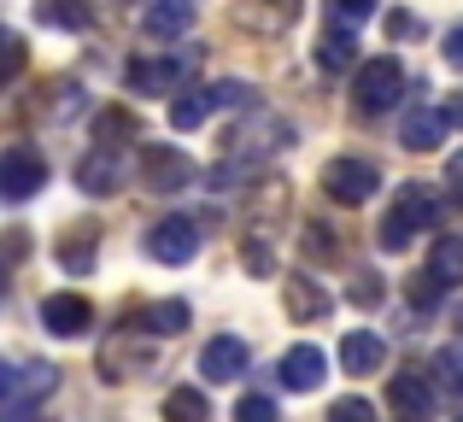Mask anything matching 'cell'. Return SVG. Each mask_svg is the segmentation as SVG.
Wrapping results in <instances>:
<instances>
[{
    "mask_svg": "<svg viewBox=\"0 0 463 422\" xmlns=\"http://www.w3.org/2000/svg\"><path fill=\"white\" fill-rule=\"evenodd\" d=\"M47 188V159L30 147V141H18V147L0 153V200H35Z\"/></svg>",
    "mask_w": 463,
    "mask_h": 422,
    "instance_id": "obj_5",
    "label": "cell"
},
{
    "mask_svg": "<svg viewBox=\"0 0 463 422\" xmlns=\"http://www.w3.org/2000/svg\"><path fill=\"white\" fill-rule=\"evenodd\" d=\"M282 305H288L294 323H317V317L335 311V294H328L323 282H311V276H288L282 282Z\"/></svg>",
    "mask_w": 463,
    "mask_h": 422,
    "instance_id": "obj_16",
    "label": "cell"
},
{
    "mask_svg": "<svg viewBox=\"0 0 463 422\" xmlns=\"http://www.w3.org/2000/svg\"><path fill=\"white\" fill-rule=\"evenodd\" d=\"M299 12H306L299 0H241V6H235V30L276 42V35H288L299 23Z\"/></svg>",
    "mask_w": 463,
    "mask_h": 422,
    "instance_id": "obj_8",
    "label": "cell"
},
{
    "mask_svg": "<svg viewBox=\"0 0 463 422\" xmlns=\"http://www.w3.org/2000/svg\"><path fill=\"white\" fill-rule=\"evenodd\" d=\"M118 183H124V159H118L112 147H94L77 159V188L82 194H118Z\"/></svg>",
    "mask_w": 463,
    "mask_h": 422,
    "instance_id": "obj_17",
    "label": "cell"
},
{
    "mask_svg": "<svg viewBox=\"0 0 463 422\" xmlns=\"http://www.w3.org/2000/svg\"><path fill=\"white\" fill-rule=\"evenodd\" d=\"M94 136H100L106 147H118V141H141V124H136V112H124V106H106V112L94 117Z\"/></svg>",
    "mask_w": 463,
    "mask_h": 422,
    "instance_id": "obj_24",
    "label": "cell"
},
{
    "mask_svg": "<svg viewBox=\"0 0 463 422\" xmlns=\"http://www.w3.org/2000/svg\"><path fill=\"white\" fill-rule=\"evenodd\" d=\"M12 381H18V364H6V358H0V399L12 393Z\"/></svg>",
    "mask_w": 463,
    "mask_h": 422,
    "instance_id": "obj_43",
    "label": "cell"
},
{
    "mask_svg": "<svg viewBox=\"0 0 463 422\" xmlns=\"http://www.w3.org/2000/svg\"><path fill=\"white\" fill-rule=\"evenodd\" d=\"M446 129H452V112H440V106H417V112H405V124H399V147L434 153L446 141Z\"/></svg>",
    "mask_w": 463,
    "mask_h": 422,
    "instance_id": "obj_13",
    "label": "cell"
},
{
    "mask_svg": "<svg viewBox=\"0 0 463 422\" xmlns=\"http://www.w3.org/2000/svg\"><path fill=\"white\" fill-rule=\"evenodd\" d=\"M194 12H200V0H147L141 30H147V42H176L194 30Z\"/></svg>",
    "mask_w": 463,
    "mask_h": 422,
    "instance_id": "obj_15",
    "label": "cell"
},
{
    "mask_svg": "<svg viewBox=\"0 0 463 422\" xmlns=\"http://www.w3.org/2000/svg\"><path fill=\"white\" fill-rule=\"evenodd\" d=\"M194 77V53H170V59H136L124 70L129 94H182V82Z\"/></svg>",
    "mask_w": 463,
    "mask_h": 422,
    "instance_id": "obj_7",
    "label": "cell"
},
{
    "mask_svg": "<svg viewBox=\"0 0 463 422\" xmlns=\"http://www.w3.org/2000/svg\"><path fill=\"white\" fill-rule=\"evenodd\" d=\"M323 370H328V358L317 352V346H288V352H282V364H276V376H282V388L311 393L317 381H323Z\"/></svg>",
    "mask_w": 463,
    "mask_h": 422,
    "instance_id": "obj_19",
    "label": "cell"
},
{
    "mask_svg": "<svg viewBox=\"0 0 463 422\" xmlns=\"http://www.w3.org/2000/svg\"><path fill=\"white\" fill-rule=\"evenodd\" d=\"M194 323V305L188 299H158V305H147V329L153 334H182Z\"/></svg>",
    "mask_w": 463,
    "mask_h": 422,
    "instance_id": "obj_26",
    "label": "cell"
},
{
    "mask_svg": "<svg viewBox=\"0 0 463 422\" xmlns=\"http://www.w3.org/2000/svg\"><path fill=\"white\" fill-rule=\"evenodd\" d=\"M24 59H30V53H24V42L6 30V23H0V82H6V77H18V70H24Z\"/></svg>",
    "mask_w": 463,
    "mask_h": 422,
    "instance_id": "obj_31",
    "label": "cell"
},
{
    "mask_svg": "<svg viewBox=\"0 0 463 422\" xmlns=\"http://www.w3.org/2000/svg\"><path fill=\"white\" fill-rule=\"evenodd\" d=\"M452 117H458V124H463V100H458V106H452Z\"/></svg>",
    "mask_w": 463,
    "mask_h": 422,
    "instance_id": "obj_44",
    "label": "cell"
},
{
    "mask_svg": "<svg viewBox=\"0 0 463 422\" xmlns=\"http://www.w3.org/2000/svg\"><path fill=\"white\" fill-rule=\"evenodd\" d=\"M247 364H252V352L235 341V334H217V341H205V352H200V376L205 381H241Z\"/></svg>",
    "mask_w": 463,
    "mask_h": 422,
    "instance_id": "obj_14",
    "label": "cell"
},
{
    "mask_svg": "<svg viewBox=\"0 0 463 422\" xmlns=\"http://www.w3.org/2000/svg\"><path fill=\"white\" fill-rule=\"evenodd\" d=\"M352 299H358V305H382V276L358 270V276H352Z\"/></svg>",
    "mask_w": 463,
    "mask_h": 422,
    "instance_id": "obj_37",
    "label": "cell"
},
{
    "mask_svg": "<svg viewBox=\"0 0 463 422\" xmlns=\"http://www.w3.org/2000/svg\"><path fill=\"white\" fill-rule=\"evenodd\" d=\"M212 106H223V112H235V106H252V82H217L212 89Z\"/></svg>",
    "mask_w": 463,
    "mask_h": 422,
    "instance_id": "obj_32",
    "label": "cell"
},
{
    "mask_svg": "<svg viewBox=\"0 0 463 422\" xmlns=\"http://www.w3.org/2000/svg\"><path fill=\"white\" fill-rule=\"evenodd\" d=\"M323 422H375V405L370 399H335Z\"/></svg>",
    "mask_w": 463,
    "mask_h": 422,
    "instance_id": "obj_33",
    "label": "cell"
},
{
    "mask_svg": "<svg viewBox=\"0 0 463 422\" xmlns=\"http://www.w3.org/2000/svg\"><path fill=\"white\" fill-rule=\"evenodd\" d=\"M200 252V223L194 217H158L147 229V258L158 264H188Z\"/></svg>",
    "mask_w": 463,
    "mask_h": 422,
    "instance_id": "obj_9",
    "label": "cell"
},
{
    "mask_svg": "<svg viewBox=\"0 0 463 422\" xmlns=\"http://www.w3.org/2000/svg\"><path fill=\"white\" fill-rule=\"evenodd\" d=\"M429 276H434L440 287L463 282V235H446V240H434V252H429Z\"/></svg>",
    "mask_w": 463,
    "mask_h": 422,
    "instance_id": "obj_22",
    "label": "cell"
},
{
    "mask_svg": "<svg viewBox=\"0 0 463 422\" xmlns=\"http://www.w3.org/2000/svg\"><path fill=\"white\" fill-rule=\"evenodd\" d=\"M35 18L53 23V30H89L94 6H89V0H35Z\"/></svg>",
    "mask_w": 463,
    "mask_h": 422,
    "instance_id": "obj_20",
    "label": "cell"
},
{
    "mask_svg": "<svg viewBox=\"0 0 463 422\" xmlns=\"http://www.w3.org/2000/svg\"><path fill=\"white\" fill-rule=\"evenodd\" d=\"M59 258H65V270H89L94 264V235L89 229H71V240L59 247Z\"/></svg>",
    "mask_w": 463,
    "mask_h": 422,
    "instance_id": "obj_30",
    "label": "cell"
},
{
    "mask_svg": "<svg viewBox=\"0 0 463 422\" xmlns=\"http://www.w3.org/2000/svg\"><path fill=\"white\" fill-rule=\"evenodd\" d=\"M375 12V0H328V18H340V23H364Z\"/></svg>",
    "mask_w": 463,
    "mask_h": 422,
    "instance_id": "obj_38",
    "label": "cell"
},
{
    "mask_svg": "<svg viewBox=\"0 0 463 422\" xmlns=\"http://www.w3.org/2000/svg\"><path fill=\"white\" fill-rule=\"evenodd\" d=\"M212 112H217V106H212V89H194V94H182V100L170 106V129H200Z\"/></svg>",
    "mask_w": 463,
    "mask_h": 422,
    "instance_id": "obj_27",
    "label": "cell"
},
{
    "mask_svg": "<svg viewBox=\"0 0 463 422\" xmlns=\"http://www.w3.org/2000/svg\"><path fill=\"white\" fill-rule=\"evenodd\" d=\"M387 30H393V35H417L422 23H417V18H405V12H393V18H387Z\"/></svg>",
    "mask_w": 463,
    "mask_h": 422,
    "instance_id": "obj_41",
    "label": "cell"
},
{
    "mask_svg": "<svg viewBox=\"0 0 463 422\" xmlns=\"http://www.w3.org/2000/svg\"><path fill=\"white\" fill-rule=\"evenodd\" d=\"M288 147H294V124H288V117H276V112H252L247 124L229 129V159L212 171V183L229 188L235 176H247L252 164L276 159V153H288Z\"/></svg>",
    "mask_w": 463,
    "mask_h": 422,
    "instance_id": "obj_1",
    "label": "cell"
},
{
    "mask_svg": "<svg viewBox=\"0 0 463 422\" xmlns=\"http://www.w3.org/2000/svg\"><path fill=\"white\" fill-rule=\"evenodd\" d=\"M53 388H59V370H47V364H18V381H12V393H6V399L35 405V399H47Z\"/></svg>",
    "mask_w": 463,
    "mask_h": 422,
    "instance_id": "obj_21",
    "label": "cell"
},
{
    "mask_svg": "<svg viewBox=\"0 0 463 422\" xmlns=\"http://www.w3.org/2000/svg\"><path fill=\"white\" fill-rule=\"evenodd\" d=\"M241 252H247L252 276H276V258H270V247H264V229H247V235H241Z\"/></svg>",
    "mask_w": 463,
    "mask_h": 422,
    "instance_id": "obj_29",
    "label": "cell"
},
{
    "mask_svg": "<svg viewBox=\"0 0 463 422\" xmlns=\"http://www.w3.org/2000/svg\"><path fill=\"white\" fill-rule=\"evenodd\" d=\"M434 370H440V381L452 393H463V346H446V352L434 358Z\"/></svg>",
    "mask_w": 463,
    "mask_h": 422,
    "instance_id": "obj_34",
    "label": "cell"
},
{
    "mask_svg": "<svg viewBox=\"0 0 463 422\" xmlns=\"http://www.w3.org/2000/svg\"><path fill=\"white\" fill-rule=\"evenodd\" d=\"M399 94H405V65H399L393 53L387 59H370V65H358V77H352V106H358L364 117L387 112V106H399Z\"/></svg>",
    "mask_w": 463,
    "mask_h": 422,
    "instance_id": "obj_3",
    "label": "cell"
},
{
    "mask_svg": "<svg viewBox=\"0 0 463 422\" xmlns=\"http://www.w3.org/2000/svg\"><path fill=\"white\" fill-rule=\"evenodd\" d=\"M446 183H452V194L463 200V153H458V159H452V164H446Z\"/></svg>",
    "mask_w": 463,
    "mask_h": 422,
    "instance_id": "obj_42",
    "label": "cell"
},
{
    "mask_svg": "<svg viewBox=\"0 0 463 422\" xmlns=\"http://www.w3.org/2000/svg\"><path fill=\"white\" fill-rule=\"evenodd\" d=\"M235 422H276V405L264 399V393H247V399L235 405Z\"/></svg>",
    "mask_w": 463,
    "mask_h": 422,
    "instance_id": "obj_35",
    "label": "cell"
},
{
    "mask_svg": "<svg viewBox=\"0 0 463 422\" xmlns=\"http://www.w3.org/2000/svg\"><path fill=\"white\" fill-rule=\"evenodd\" d=\"M42 94H47L42 106H47L53 117H77V112H82V89H77V82H47Z\"/></svg>",
    "mask_w": 463,
    "mask_h": 422,
    "instance_id": "obj_28",
    "label": "cell"
},
{
    "mask_svg": "<svg viewBox=\"0 0 463 422\" xmlns=\"http://www.w3.org/2000/svg\"><path fill=\"white\" fill-rule=\"evenodd\" d=\"M458 422H463V417H458Z\"/></svg>",
    "mask_w": 463,
    "mask_h": 422,
    "instance_id": "obj_45",
    "label": "cell"
},
{
    "mask_svg": "<svg viewBox=\"0 0 463 422\" xmlns=\"http://www.w3.org/2000/svg\"><path fill=\"white\" fill-rule=\"evenodd\" d=\"M42 323H47V334H59V341H77V334L94 329V305L82 294H47L42 299Z\"/></svg>",
    "mask_w": 463,
    "mask_h": 422,
    "instance_id": "obj_12",
    "label": "cell"
},
{
    "mask_svg": "<svg viewBox=\"0 0 463 422\" xmlns=\"http://www.w3.org/2000/svg\"><path fill=\"white\" fill-rule=\"evenodd\" d=\"M387 405H393L405 422H429V411H434V381H429V370H399V376L387 381Z\"/></svg>",
    "mask_w": 463,
    "mask_h": 422,
    "instance_id": "obj_11",
    "label": "cell"
},
{
    "mask_svg": "<svg viewBox=\"0 0 463 422\" xmlns=\"http://www.w3.org/2000/svg\"><path fill=\"white\" fill-rule=\"evenodd\" d=\"M446 59H452V65L463 70V23H458V30H452V35H446Z\"/></svg>",
    "mask_w": 463,
    "mask_h": 422,
    "instance_id": "obj_40",
    "label": "cell"
},
{
    "mask_svg": "<svg viewBox=\"0 0 463 422\" xmlns=\"http://www.w3.org/2000/svg\"><path fill=\"white\" fill-rule=\"evenodd\" d=\"M375 188H382V171L370 159H328L323 164V194L340 200V206H364Z\"/></svg>",
    "mask_w": 463,
    "mask_h": 422,
    "instance_id": "obj_6",
    "label": "cell"
},
{
    "mask_svg": "<svg viewBox=\"0 0 463 422\" xmlns=\"http://www.w3.org/2000/svg\"><path fill=\"white\" fill-rule=\"evenodd\" d=\"M434 217H440V200H434L422 183H405L393 194V206H387L382 235H375V240H382V252H405L417 235H429V229H434Z\"/></svg>",
    "mask_w": 463,
    "mask_h": 422,
    "instance_id": "obj_2",
    "label": "cell"
},
{
    "mask_svg": "<svg viewBox=\"0 0 463 422\" xmlns=\"http://www.w3.org/2000/svg\"><path fill=\"white\" fill-rule=\"evenodd\" d=\"M340 364H346V376H375V370L387 364V341L375 329H346V341H340Z\"/></svg>",
    "mask_w": 463,
    "mask_h": 422,
    "instance_id": "obj_18",
    "label": "cell"
},
{
    "mask_svg": "<svg viewBox=\"0 0 463 422\" xmlns=\"http://www.w3.org/2000/svg\"><path fill=\"white\" fill-rule=\"evenodd\" d=\"M352 65H358V42L346 30H328L317 42V70H352Z\"/></svg>",
    "mask_w": 463,
    "mask_h": 422,
    "instance_id": "obj_23",
    "label": "cell"
},
{
    "mask_svg": "<svg viewBox=\"0 0 463 422\" xmlns=\"http://www.w3.org/2000/svg\"><path fill=\"white\" fill-rule=\"evenodd\" d=\"M0 422H42L35 405H18V399H0Z\"/></svg>",
    "mask_w": 463,
    "mask_h": 422,
    "instance_id": "obj_39",
    "label": "cell"
},
{
    "mask_svg": "<svg viewBox=\"0 0 463 422\" xmlns=\"http://www.w3.org/2000/svg\"><path fill=\"white\" fill-rule=\"evenodd\" d=\"M165 422H212V399L194 393V388L165 393Z\"/></svg>",
    "mask_w": 463,
    "mask_h": 422,
    "instance_id": "obj_25",
    "label": "cell"
},
{
    "mask_svg": "<svg viewBox=\"0 0 463 422\" xmlns=\"http://www.w3.org/2000/svg\"><path fill=\"white\" fill-rule=\"evenodd\" d=\"M141 188L147 194H182V188H194V159L182 147H170V141H147L141 147Z\"/></svg>",
    "mask_w": 463,
    "mask_h": 422,
    "instance_id": "obj_4",
    "label": "cell"
},
{
    "mask_svg": "<svg viewBox=\"0 0 463 422\" xmlns=\"http://www.w3.org/2000/svg\"><path fill=\"white\" fill-rule=\"evenodd\" d=\"M100 376L106 381H129V376H147L153 370V346L147 341H129V334H112V341L100 346Z\"/></svg>",
    "mask_w": 463,
    "mask_h": 422,
    "instance_id": "obj_10",
    "label": "cell"
},
{
    "mask_svg": "<svg viewBox=\"0 0 463 422\" xmlns=\"http://www.w3.org/2000/svg\"><path fill=\"white\" fill-rule=\"evenodd\" d=\"M306 252L311 258H340V240H328L323 223H306Z\"/></svg>",
    "mask_w": 463,
    "mask_h": 422,
    "instance_id": "obj_36",
    "label": "cell"
}]
</instances>
